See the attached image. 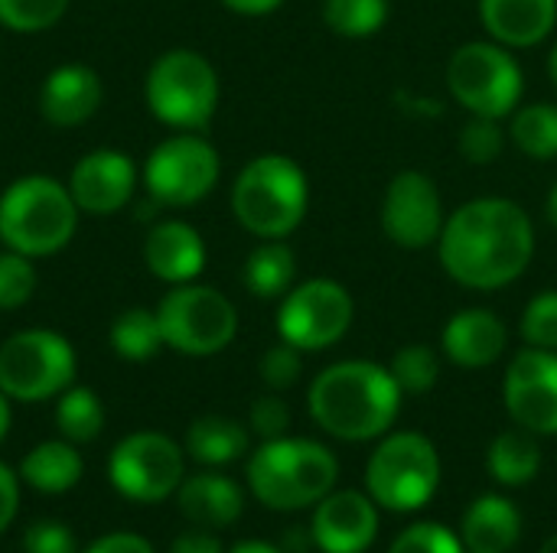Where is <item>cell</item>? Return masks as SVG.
I'll return each instance as SVG.
<instances>
[{"label":"cell","mask_w":557,"mask_h":553,"mask_svg":"<svg viewBox=\"0 0 557 553\" xmlns=\"http://www.w3.org/2000/svg\"><path fill=\"white\" fill-rule=\"evenodd\" d=\"M437 257L454 284L493 293L529 271L535 257V225L512 199H470L444 222Z\"/></svg>","instance_id":"obj_1"},{"label":"cell","mask_w":557,"mask_h":553,"mask_svg":"<svg viewBox=\"0 0 557 553\" xmlns=\"http://www.w3.org/2000/svg\"><path fill=\"white\" fill-rule=\"evenodd\" d=\"M307 407L323 433L346 443H366L392 430L401 407V388L388 365L349 359L313 378Z\"/></svg>","instance_id":"obj_2"},{"label":"cell","mask_w":557,"mask_h":553,"mask_svg":"<svg viewBox=\"0 0 557 553\" xmlns=\"http://www.w3.org/2000/svg\"><path fill=\"white\" fill-rule=\"evenodd\" d=\"M336 479L339 463L317 440H264L248 460L251 495L274 512H300L323 502Z\"/></svg>","instance_id":"obj_3"},{"label":"cell","mask_w":557,"mask_h":553,"mask_svg":"<svg viewBox=\"0 0 557 553\" xmlns=\"http://www.w3.org/2000/svg\"><path fill=\"white\" fill-rule=\"evenodd\" d=\"M310 205L304 169L284 153L255 156L232 186V212L245 231L274 241L297 231Z\"/></svg>","instance_id":"obj_4"},{"label":"cell","mask_w":557,"mask_h":553,"mask_svg":"<svg viewBox=\"0 0 557 553\" xmlns=\"http://www.w3.org/2000/svg\"><path fill=\"white\" fill-rule=\"evenodd\" d=\"M75 199L49 176L16 179L0 199V238L26 257L55 254L75 235Z\"/></svg>","instance_id":"obj_5"},{"label":"cell","mask_w":557,"mask_h":553,"mask_svg":"<svg viewBox=\"0 0 557 553\" xmlns=\"http://www.w3.org/2000/svg\"><path fill=\"white\" fill-rule=\"evenodd\" d=\"M441 486V456L434 443L414 430L385 437L366 466V489L385 512H418Z\"/></svg>","instance_id":"obj_6"},{"label":"cell","mask_w":557,"mask_h":553,"mask_svg":"<svg viewBox=\"0 0 557 553\" xmlns=\"http://www.w3.org/2000/svg\"><path fill=\"white\" fill-rule=\"evenodd\" d=\"M450 95L476 117H509L522 104L525 75L512 49L490 42H463L447 62Z\"/></svg>","instance_id":"obj_7"},{"label":"cell","mask_w":557,"mask_h":553,"mask_svg":"<svg viewBox=\"0 0 557 553\" xmlns=\"http://www.w3.org/2000/svg\"><path fill=\"white\" fill-rule=\"evenodd\" d=\"M150 111L180 130H202L219 108V75L212 62L193 49L163 52L147 75Z\"/></svg>","instance_id":"obj_8"},{"label":"cell","mask_w":557,"mask_h":553,"mask_svg":"<svg viewBox=\"0 0 557 553\" xmlns=\"http://www.w3.org/2000/svg\"><path fill=\"white\" fill-rule=\"evenodd\" d=\"M163 345L183 355H215L238 332V313L225 293L199 284H176L157 310Z\"/></svg>","instance_id":"obj_9"},{"label":"cell","mask_w":557,"mask_h":553,"mask_svg":"<svg viewBox=\"0 0 557 553\" xmlns=\"http://www.w3.org/2000/svg\"><path fill=\"white\" fill-rule=\"evenodd\" d=\"M75 352L49 329H26L0 345V391L13 401H46L72 388Z\"/></svg>","instance_id":"obj_10"},{"label":"cell","mask_w":557,"mask_h":553,"mask_svg":"<svg viewBox=\"0 0 557 553\" xmlns=\"http://www.w3.org/2000/svg\"><path fill=\"white\" fill-rule=\"evenodd\" d=\"M356 319L352 293L330 277H313L284 293L277 310V332L300 352H320L336 345Z\"/></svg>","instance_id":"obj_11"},{"label":"cell","mask_w":557,"mask_h":553,"mask_svg":"<svg viewBox=\"0 0 557 553\" xmlns=\"http://www.w3.org/2000/svg\"><path fill=\"white\" fill-rule=\"evenodd\" d=\"M183 450L166 433L153 430L124 437L108 463V476L117 495L144 505L176 495V489L183 486Z\"/></svg>","instance_id":"obj_12"},{"label":"cell","mask_w":557,"mask_h":553,"mask_svg":"<svg viewBox=\"0 0 557 553\" xmlns=\"http://www.w3.org/2000/svg\"><path fill=\"white\" fill-rule=\"evenodd\" d=\"M222 163L209 140L196 134H176L163 140L144 169V183L160 205H193L206 199L219 183Z\"/></svg>","instance_id":"obj_13"},{"label":"cell","mask_w":557,"mask_h":553,"mask_svg":"<svg viewBox=\"0 0 557 553\" xmlns=\"http://www.w3.org/2000/svg\"><path fill=\"white\" fill-rule=\"evenodd\" d=\"M444 222V199L428 173L401 169L398 176H392L382 199V231L395 248L424 251L437 244Z\"/></svg>","instance_id":"obj_14"},{"label":"cell","mask_w":557,"mask_h":553,"mask_svg":"<svg viewBox=\"0 0 557 553\" xmlns=\"http://www.w3.org/2000/svg\"><path fill=\"white\" fill-rule=\"evenodd\" d=\"M503 401L516 427L535 437L557 433V352L525 345L506 368Z\"/></svg>","instance_id":"obj_15"},{"label":"cell","mask_w":557,"mask_h":553,"mask_svg":"<svg viewBox=\"0 0 557 553\" xmlns=\"http://www.w3.org/2000/svg\"><path fill=\"white\" fill-rule=\"evenodd\" d=\"M379 505L362 492H330L317 502L310 535L323 553H366L379 535Z\"/></svg>","instance_id":"obj_16"},{"label":"cell","mask_w":557,"mask_h":553,"mask_svg":"<svg viewBox=\"0 0 557 553\" xmlns=\"http://www.w3.org/2000/svg\"><path fill=\"white\" fill-rule=\"evenodd\" d=\"M69 192L82 212L114 215L134 196V166L117 150H95L72 169Z\"/></svg>","instance_id":"obj_17"},{"label":"cell","mask_w":557,"mask_h":553,"mask_svg":"<svg viewBox=\"0 0 557 553\" xmlns=\"http://www.w3.org/2000/svg\"><path fill=\"white\" fill-rule=\"evenodd\" d=\"M509 345V329L506 323L483 306H470L460 310L457 316L447 319L444 332H441V349L444 355L467 372H480L496 365L506 355Z\"/></svg>","instance_id":"obj_18"},{"label":"cell","mask_w":557,"mask_h":553,"mask_svg":"<svg viewBox=\"0 0 557 553\" xmlns=\"http://www.w3.org/2000/svg\"><path fill=\"white\" fill-rule=\"evenodd\" d=\"M480 20L506 49H532L557 26V0H480Z\"/></svg>","instance_id":"obj_19"},{"label":"cell","mask_w":557,"mask_h":553,"mask_svg":"<svg viewBox=\"0 0 557 553\" xmlns=\"http://www.w3.org/2000/svg\"><path fill=\"white\" fill-rule=\"evenodd\" d=\"M144 261H147L153 277H160L166 284H189L206 264V248H202V238L193 225L160 222L147 235Z\"/></svg>","instance_id":"obj_20"},{"label":"cell","mask_w":557,"mask_h":553,"mask_svg":"<svg viewBox=\"0 0 557 553\" xmlns=\"http://www.w3.org/2000/svg\"><path fill=\"white\" fill-rule=\"evenodd\" d=\"M98 104H101V81L88 65L55 68L39 91L42 117L52 121L55 127H75L88 121Z\"/></svg>","instance_id":"obj_21"},{"label":"cell","mask_w":557,"mask_h":553,"mask_svg":"<svg viewBox=\"0 0 557 553\" xmlns=\"http://www.w3.org/2000/svg\"><path fill=\"white\" fill-rule=\"evenodd\" d=\"M176 502L186 521L209 531L235 525L245 508L242 489L219 473H199L193 479H183V486L176 489Z\"/></svg>","instance_id":"obj_22"},{"label":"cell","mask_w":557,"mask_h":553,"mask_svg":"<svg viewBox=\"0 0 557 553\" xmlns=\"http://www.w3.org/2000/svg\"><path fill=\"white\" fill-rule=\"evenodd\" d=\"M460 538L467 553H509L522 538V518L509 499L483 495L467 508Z\"/></svg>","instance_id":"obj_23"},{"label":"cell","mask_w":557,"mask_h":553,"mask_svg":"<svg viewBox=\"0 0 557 553\" xmlns=\"http://www.w3.org/2000/svg\"><path fill=\"white\" fill-rule=\"evenodd\" d=\"M20 476L29 489L42 495H62L82 479V456L69 440H46L23 456Z\"/></svg>","instance_id":"obj_24"},{"label":"cell","mask_w":557,"mask_h":553,"mask_svg":"<svg viewBox=\"0 0 557 553\" xmlns=\"http://www.w3.org/2000/svg\"><path fill=\"white\" fill-rule=\"evenodd\" d=\"M186 450L202 466H228L248 453V430L228 417H199L186 433Z\"/></svg>","instance_id":"obj_25"},{"label":"cell","mask_w":557,"mask_h":553,"mask_svg":"<svg viewBox=\"0 0 557 553\" xmlns=\"http://www.w3.org/2000/svg\"><path fill=\"white\" fill-rule=\"evenodd\" d=\"M486 466L499 486H509V489L529 486L542 469V450L535 443V433H529L522 427L499 433L486 453Z\"/></svg>","instance_id":"obj_26"},{"label":"cell","mask_w":557,"mask_h":553,"mask_svg":"<svg viewBox=\"0 0 557 553\" xmlns=\"http://www.w3.org/2000/svg\"><path fill=\"white\" fill-rule=\"evenodd\" d=\"M245 287L261 297V300H277L284 297L290 287H294V277H297V257L294 251L274 238V241H264L258 244L248 261H245Z\"/></svg>","instance_id":"obj_27"},{"label":"cell","mask_w":557,"mask_h":553,"mask_svg":"<svg viewBox=\"0 0 557 553\" xmlns=\"http://www.w3.org/2000/svg\"><path fill=\"white\" fill-rule=\"evenodd\" d=\"M509 137L525 153L529 160L548 163L557 160V104L535 101V104H519L512 111Z\"/></svg>","instance_id":"obj_28"},{"label":"cell","mask_w":557,"mask_h":553,"mask_svg":"<svg viewBox=\"0 0 557 553\" xmlns=\"http://www.w3.org/2000/svg\"><path fill=\"white\" fill-rule=\"evenodd\" d=\"M111 345L121 359L127 362H147L160 352L163 345V332H160V319L150 310H124L114 326H111Z\"/></svg>","instance_id":"obj_29"},{"label":"cell","mask_w":557,"mask_h":553,"mask_svg":"<svg viewBox=\"0 0 557 553\" xmlns=\"http://www.w3.org/2000/svg\"><path fill=\"white\" fill-rule=\"evenodd\" d=\"M55 427L69 443H91L104 427V407L88 388H65L55 407Z\"/></svg>","instance_id":"obj_30"},{"label":"cell","mask_w":557,"mask_h":553,"mask_svg":"<svg viewBox=\"0 0 557 553\" xmlns=\"http://www.w3.org/2000/svg\"><path fill=\"white\" fill-rule=\"evenodd\" d=\"M323 23L343 39H369L388 23V0H326Z\"/></svg>","instance_id":"obj_31"},{"label":"cell","mask_w":557,"mask_h":553,"mask_svg":"<svg viewBox=\"0 0 557 553\" xmlns=\"http://www.w3.org/2000/svg\"><path fill=\"white\" fill-rule=\"evenodd\" d=\"M395 385L401 388V394H428L437 378H441V359L431 345H405L392 355V365H388Z\"/></svg>","instance_id":"obj_32"},{"label":"cell","mask_w":557,"mask_h":553,"mask_svg":"<svg viewBox=\"0 0 557 553\" xmlns=\"http://www.w3.org/2000/svg\"><path fill=\"white\" fill-rule=\"evenodd\" d=\"M503 147H506L503 121L470 114V121L460 130V153H463V160L473 163V166H490V163L499 160Z\"/></svg>","instance_id":"obj_33"},{"label":"cell","mask_w":557,"mask_h":553,"mask_svg":"<svg viewBox=\"0 0 557 553\" xmlns=\"http://www.w3.org/2000/svg\"><path fill=\"white\" fill-rule=\"evenodd\" d=\"M519 332H522L525 345L557 352V290H545L529 300Z\"/></svg>","instance_id":"obj_34"},{"label":"cell","mask_w":557,"mask_h":553,"mask_svg":"<svg viewBox=\"0 0 557 553\" xmlns=\"http://www.w3.org/2000/svg\"><path fill=\"white\" fill-rule=\"evenodd\" d=\"M69 0H0V23L16 33H39L65 13Z\"/></svg>","instance_id":"obj_35"},{"label":"cell","mask_w":557,"mask_h":553,"mask_svg":"<svg viewBox=\"0 0 557 553\" xmlns=\"http://www.w3.org/2000/svg\"><path fill=\"white\" fill-rule=\"evenodd\" d=\"M388 553H467L463 551V541L437 525V521H418L411 525L408 531H401L395 538V544L388 548Z\"/></svg>","instance_id":"obj_36"},{"label":"cell","mask_w":557,"mask_h":553,"mask_svg":"<svg viewBox=\"0 0 557 553\" xmlns=\"http://www.w3.org/2000/svg\"><path fill=\"white\" fill-rule=\"evenodd\" d=\"M36 290V271L26 254H0V310H16L29 303Z\"/></svg>","instance_id":"obj_37"},{"label":"cell","mask_w":557,"mask_h":553,"mask_svg":"<svg viewBox=\"0 0 557 553\" xmlns=\"http://www.w3.org/2000/svg\"><path fill=\"white\" fill-rule=\"evenodd\" d=\"M304 362H300V349H294L290 342L281 339V345H271L261 359V381L271 391H287L300 381Z\"/></svg>","instance_id":"obj_38"},{"label":"cell","mask_w":557,"mask_h":553,"mask_svg":"<svg viewBox=\"0 0 557 553\" xmlns=\"http://www.w3.org/2000/svg\"><path fill=\"white\" fill-rule=\"evenodd\" d=\"M248 424H251V433H258L261 440H281L290 427V411L277 394H264L251 404Z\"/></svg>","instance_id":"obj_39"},{"label":"cell","mask_w":557,"mask_h":553,"mask_svg":"<svg viewBox=\"0 0 557 553\" xmlns=\"http://www.w3.org/2000/svg\"><path fill=\"white\" fill-rule=\"evenodd\" d=\"M23 553H75V535L62 521H33L23 531Z\"/></svg>","instance_id":"obj_40"},{"label":"cell","mask_w":557,"mask_h":553,"mask_svg":"<svg viewBox=\"0 0 557 553\" xmlns=\"http://www.w3.org/2000/svg\"><path fill=\"white\" fill-rule=\"evenodd\" d=\"M85 553H157V551H153V544H150L147 538L134 535V531H114V535L98 538V541H95V544H91Z\"/></svg>","instance_id":"obj_41"},{"label":"cell","mask_w":557,"mask_h":553,"mask_svg":"<svg viewBox=\"0 0 557 553\" xmlns=\"http://www.w3.org/2000/svg\"><path fill=\"white\" fill-rule=\"evenodd\" d=\"M16 508H20V482H16V476L0 463V535L13 525Z\"/></svg>","instance_id":"obj_42"},{"label":"cell","mask_w":557,"mask_h":553,"mask_svg":"<svg viewBox=\"0 0 557 553\" xmlns=\"http://www.w3.org/2000/svg\"><path fill=\"white\" fill-rule=\"evenodd\" d=\"M170 553H225L222 541L215 535H209V528H196V531H183L173 544Z\"/></svg>","instance_id":"obj_43"},{"label":"cell","mask_w":557,"mask_h":553,"mask_svg":"<svg viewBox=\"0 0 557 553\" xmlns=\"http://www.w3.org/2000/svg\"><path fill=\"white\" fill-rule=\"evenodd\" d=\"M222 3L242 16H264V13H274L284 0H222Z\"/></svg>","instance_id":"obj_44"},{"label":"cell","mask_w":557,"mask_h":553,"mask_svg":"<svg viewBox=\"0 0 557 553\" xmlns=\"http://www.w3.org/2000/svg\"><path fill=\"white\" fill-rule=\"evenodd\" d=\"M232 553H287V551H281V548H274V544H264V541H245V544H238Z\"/></svg>","instance_id":"obj_45"},{"label":"cell","mask_w":557,"mask_h":553,"mask_svg":"<svg viewBox=\"0 0 557 553\" xmlns=\"http://www.w3.org/2000/svg\"><path fill=\"white\" fill-rule=\"evenodd\" d=\"M545 218H548V225L557 228V183L548 189V199H545Z\"/></svg>","instance_id":"obj_46"},{"label":"cell","mask_w":557,"mask_h":553,"mask_svg":"<svg viewBox=\"0 0 557 553\" xmlns=\"http://www.w3.org/2000/svg\"><path fill=\"white\" fill-rule=\"evenodd\" d=\"M7 430H10V404H7V394L0 391V440L7 437Z\"/></svg>","instance_id":"obj_47"},{"label":"cell","mask_w":557,"mask_h":553,"mask_svg":"<svg viewBox=\"0 0 557 553\" xmlns=\"http://www.w3.org/2000/svg\"><path fill=\"white\" fill-rule=\"evenodd\" d=\"M548 75H552V81L557 85V46L552 49V59H548Z\"/></svg>","instance_id":"obj_48"},{"label":"cell","mask_w":557,"mask_h":553,"mask_svg":"<svg viewBox=\"0 0 557 553\" xmlns=\"http://www.w3.org/2000/svg\"><path fill=\"white\" fill-rule=\"evenodd\" d=\"M539 553H557V535H555V538H548V541L542 544V551H539Z\"/></svg>","instance_id":"obj_49"}]
</instances>
